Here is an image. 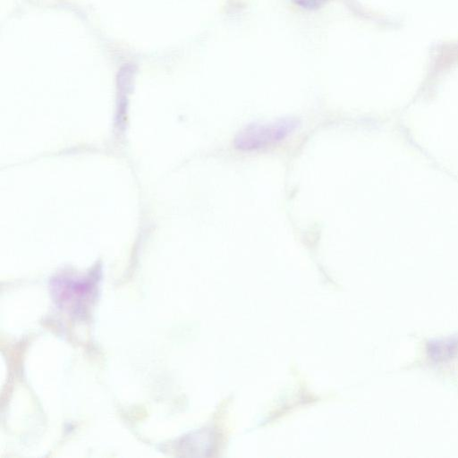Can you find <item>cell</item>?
<instances>
[{
    "label": "cell",
    "instance_id": "2",
    "mask_svg": "<svg viewBox=\"0 0 458 458\" xmlns=\"http://www.w3.org/2000/svg\"><path fill=\"white\" fill-rule=\"evenodd\" d=\"M55 301L72 315L83 316L97 294V286L91 278H58L53 282Z\"/></svg>",
    "mask_w": 458,
    "mask_h": 458
},
{
    "label": "cell",
    "instance_id": "1",
    "mask_svg": "<svg viewBox=\"0 0 458 458\" xmlns=\"http://www.w3.org/2000/svg\"><path fill=\"white\" fill-rule=\"evenodd\" d=\"M299 120L282 118L269 123H253L242 128L234 138V147L251 151L276 144L299 126Z\"/></svg>",
    "mask_w": 458,
    "mask_h": 458
},
{
    "label": "cell",
    "instance_id": "3",
    "mask_svg": "<svg viewBox=\"0 0 458 458\" xmlns=\"http://www.w3.org/2000/svg\"><path fill=\"white\" fill-rule=\"evenodd\" d=\"M298 5L306 9H314L322 5L327 0H293Z\"/></svg>",
    "mask_w": 458,
    "mask_h": 458
}]
</instances>
